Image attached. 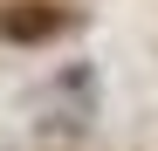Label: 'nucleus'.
<instances>
[{"mask_svg":"<svg viewBox=\"0 0 158 151\" xmlns=\"http://www.w3.org/2000/svg\"><path fill=\"white\" fill-rule=\"evenodd\" d=\"M62 35V7H48V0H7L0 7V41H48Z\"/></svg>","mask_w":158,"mask_h":151,"instance_id":"nucleus-1","label":"nucleus"}]
</instances>
